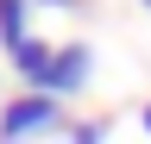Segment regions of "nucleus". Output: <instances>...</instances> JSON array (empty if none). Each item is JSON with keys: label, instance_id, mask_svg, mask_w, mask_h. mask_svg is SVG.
<instances>
[{"label": "nucleus", "instance_id": "6", "mask_svg": "<svg viewBox=\"0 0 151 144\" xmlns=\"http://www.w3.org/2000/svg\"><path fill=\"white\" fill-rule=\"evenodd\" d=\"M139 119H145V132H151V100H145V113H139Z\"/></svg>", "mask_w": 151, "mask_h": 144}, {"label": "nucleus", "instance_id": "7", "mask_svg": "<svg viewBox=\"0 0 151 144\" xmlns=\"http://www.w3.org/2000/svg\"><path fill=\"white\" fill-rule=\"evenodd\" d=\"M145 6H151V0H145Z\"/></svg>", "mask_w": 151, "mask_h": 144}, {"label": "nucleus", "instance_id": "5", "mask_svg": "<svg viewBox=\"0 0 151 144\" xmlns=\"http://www.w3.org/2000/svg\"><path fill=\"white\" fill-rule=\"evenodd\" d=\"M38 6H57V13H63V6H76V0H38Z\"/></svg>", "mask_w": 151, "mask_h": 144}, {"label": "nucleus", "instance_id": "3", "mask_svg": "<svg viewBox=\"0 0 151 144\" xmlns=\"http://www.w3.org/2000/svg\"><path fill=\"white\" fill-rule=\"evenodd\" d=\"M32 44V0H0V50H25Z\"/></svg>", "mask_w": 151, "mask_h": 144}, {"label": "nucleus", "instance_id": "1", "mask_svg": "<svg viewBox=\"0 0 151 144\" xmlns=\"http://www.w3.org/2000/svg\"><path fill=\"white\" fill-rule=\"evenodd\" d=\"M13 69L25 75V94L69 100V94H82L88 75H94V50L88 44H44V38H32L25 50H13Z\"/></svg>", "mask_w": 151, "mask_h": 144}, {"label": "nucleus", "instance_id": "4", "mask_svg": "<svg viewBox=\"0 0 151 144\" xmlns=\"http://www.w3.org/2000/svg\"><path fill=\"white\" fill-rule=\"evenodd\" d=\"M69 144H107V125H101V119H82V125H69Z\"/></svg>", "mask_w": 151, "mask_h": 144}, {"label": "nucleus", "instance_id": "2", "mask_svg": "<svg viewBox=\"0 0 151 144\" xmlns=\"http://www.w3.org/2000/svg\"><path fill=\"white\" fill-rule=\"evenodd\" d=\"M63 125V100L50 94H19L0 106V144H25V138H44Z\"/></svg>", "mask_w": 151, "mask_h": 144}]
</instances>
